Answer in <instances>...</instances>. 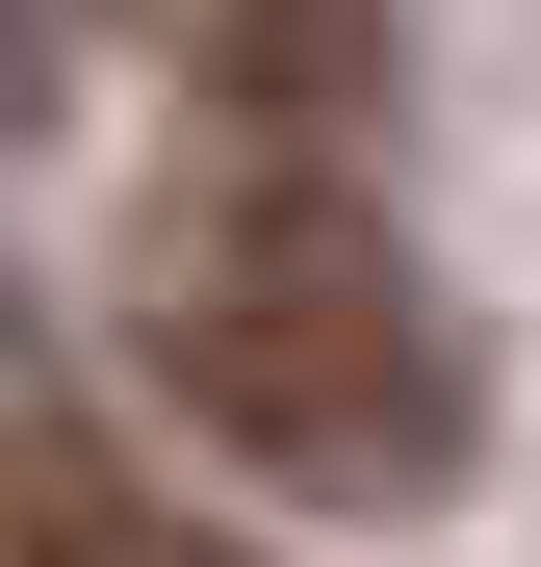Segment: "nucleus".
I'll return each instance as SVG.
<instances>
[{"label": "nucleus", "instance_id": "7ed1b4c3", "mask_svg": "<svg viewBox=\"0 0 541 567\" xmlns=\"http://www.w3.org/2000/svg\"><path fill=\"white\" fill-rule=\"evenodd\" d=\"M180 27V78H207L232 130H361L387 104V27H361V0H155Z\"/></svg>", "mask_w": 541, "mask_h": 567}, {"label": "nucleus", "instance_id": "f03ea898", "mask_svg": "<svg viewBox=\"0 0 541 567\" xmlns=\"http://www.w3.org/2000/svg\"><path fill=\"white\" fill-rule=\"evenodd\" d=\"M0 567H258L207 491H155L129 439H77V413H0Z\"/></svg>", "mask_w": 541, "mask_h": 567}, {"label": "nucleus", "instance_id": "f257e3e1", "mask_svg": "<svg viewBox=\"0 0 541 567\" xmlns=\"http://www.w3.org/2000/svg\"><path fill=\"white\" fill-rule=\"evenodd\" d=\"M129 361L232 491H310V516L465 491V336H438L413 233L335 181V130H207L129 207Z\"/></svg>", "mask_w": 541, "mask_h": 567}, {"label": "nucleus", "instance_id": "20e7f679", "mask_svg": "<svg viewBox=\"0 0 541 567\" xmlns=\"http://www.w3.org/2000/svg\"><path fill=\"white\" fill-rule=\"evenodd\" d=\"M52 27H77V0H0V104H27V78H52Z\"/></svg>", "mask_w": 541, "mask_h": 567}]
</instances>
